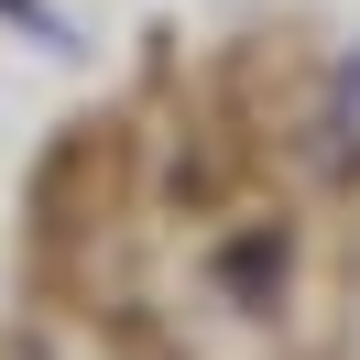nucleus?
<instances>
[{"mask_svg":"<svg viewBox=\"0 0 360 360\" xmlns=\"http://www.w3.org/2000/svg\"><path fill=\"white\" fill-rule=\"evenodd\" d=\"M273 262H284V240H273V229H262V240H251L240 262H229V251H219V284H229V273H240V306H262V316H273V295H284V284H273Z\"/></svg>","mask_w":360,"mask_h":360,"instance_id":"1","label":"nucleus"}]
</instances>
